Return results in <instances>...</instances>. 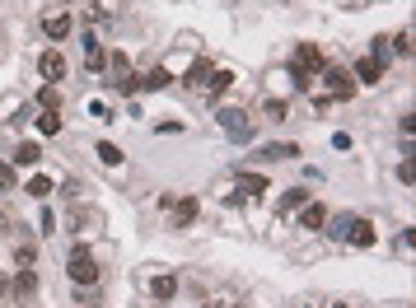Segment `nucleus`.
Returning <instances> with one entry per match:
<instances>
[{
    "label": "nucleus",
    "mask_w": 416,
    "mask_h": 308,
    "mask_svg": "<svg viewBox=\"0 0 416 308\" xmlns=\"http://www.w3.org/2000/svg\"><path fill=\"white\" fill-rule=\"evenodd\" d=\"M66 276H71L79 290H84V285H99V261H94V248H89V243H75V248H71Z\"/></svg>",
    "instance_id": "f257e3e1"
},
{
    "label": "nucleus",
    "mask_w": 416,
    "mask_h": 308,
    "mask_svg": "<svg viewBox=\"0 0 416 308\" xmlns=\"http://www.w3.org/2000/svg\"><path fill=\"white\" fill-rule=\"evenodd\" d=\"M323 79H328V99H337V103L356 99V79L346 75L341 66H323Z\"/></svg>",
    "instance_id": "f03ea898"
},
{
    "label": "nucleus",
    "mask_w": 416,
    "mask_h": 308,
    "mask_svg": "<svg viewBox=\"0 0 416 308\" xmlns=\"http://www.w3.org/2000/svg\"><path fill=\"white\" fill-rule=\"evenodd\" d=\"M220 127H225L230 140H248V136H253V122H248L243 107H225V112H220Z\"/></svg>",
    "instance_id": "7ed1b4c3"
},
{
    "label": "nucleus",
    "mask_w": 416,
    "mask_h": 308,
    "mask_svg": "<svg viewBox=\"0 0 416 308\" xmlns=\"http://www.w3.org/2000/svg\"><path fill=\"white\" fill-rule=\"evenodd\" d=\"M295 66H299V70H309V75H323L328 56H323V47H318V42H299V51H295Z\"/></svg>",
    "instance_id": "20e7f679"
},
{
    "label": "nucleus",
    "mask_w": 416,
    "mask_h": 308,
    "mask_svg": "<svg viewBox=\"0 0 416 308\" xmlns=\"http://www.w3.org/2000/svg\"><path fill=\"white\" fill-rule=\"evenodd\" d=\"M197 215H201V201H197V196H178V201H173V229H192Z\"/></svg>",
    "instance_id": "39448f33"
},
{
    "label": "nucleus",
    "mask_w": 416,
    "mask_h": 308,
    "mask_svg": "<svg viewBox=\"0 0 416 308\" xmlns=\"http://www.w3.org/2000/svg\"><path fill=\"white\" fill-rule=\"evenodd\" d=\"M38 75H42V79H61V75H66V56H61L56 47H47L42 56H38Z\"/></svg>",
    "instance_id": "423d86ee"
},
{
    "label": "nucleus",
    "mask_w": 416,
    "mask_h": 308,
    "mask_svg": "<svg viewBox=\"0 0 416 308\" xmlns=\"http://www.w3.org/2000/svg\"><path fill=\"white\" fill-rule=\"evenodd\" d=\"M71 28H75V19H71L66 10H56V14H47V19H42V33H47L52 42H61V38H71Z\"/></svg>",
    "instance_id": "0eeeda50"
},
{
    "label": "nucleus",
    "mask_w": 416,
    "mask_h": 308,
    "mask_svg": "<svg viewBox=\"0 0 416 308\" xmlns=\"http://www.w3.org/2000/svg\"><path fill=\"white\" fill-rule=\"evenodd\" d=\"M10 294H14V299H33V294H38V271H33V266H24V271L10 281Z\"/></svg>",
    "instance_id": "6e6552de"
},
{
    "label": "nucleus",
    "mask_w": 416,
    "mask_h": 308,
    "mask_svg": "<svg viewBox=\"0 0 416 308\" xmlns=\"http://www.w3.org/2000/svg\"><path fill=\"white\" fill-rule=\"evenodd\" d=\"M84 66H89V70H108V51H103V42H99L94 33L84 38Z\"/></svg>",
    "instance_id": "1a4fd4ad"
},
{
    "label": "nucleus",
    "mask_w": 416,
    "mask_h": 308,
    "mask_svg": "<svg viewBox=\"0 0 416 308\" xmlns=\"http://www.w3.org/2000/svg\"><path fill=\"white\" fill-rule=\"evenodd\" d=\"M173 294H178V281H173V276H155V281H150V299H155V304H169Z\"/></svg>",
    "instance_id": "9d476101"
},
{
    "label": "nucleus",
    "mask_w": 416,
    "mask_h": 308,
    "mask_svg": "<svg viewBox=\"0 0 416 308\" xmlns=\"http://www.w3.org/2000/svg\"><path fill=\"white\" fill-rule=\"evenodd\" d=\"M299 205H309V192H304V187H290L286 196H281V205H276V215H290V210H299Z\"/></svg>",
    "instance_id": "9b49d317"
},
{
    "label": "nucleus",
    "mask_w": 416,
    "mask_h": 308,
    "mask_svg": "<svg viewBox=\"0 0 416 308\" xmlns=\"http://www.w3.org/2000/svg\"><path fill=\"white\" fill-rule=\"evenodd\" d=\"M346 243L369 248V243H374V224H369V220H356V224H351V233H346Z\"/></svg>",
    "instance_id": "f8f14e48"
},
{
    "label": "nucleus",
    "mask_w": 416,
    "mask_h": 308,
    "mask_svg": "<svg viewBox=\"0 0 416 308\" xmlns=\"http://www.w3.org/2000/svg\"><path fill=\"white\" fill-rule=\"evenodd\" d=\"M33 261H38V243H33V238H19V243H14V266L24 271Z\"/></svg>",
    "instance_id": "ddd939ff"
},
{
    "label": "nucleus",
    "mask_w": 416,
    "mask_h": 308,
    "mask_svg": "<svg viewBox=\"0 0 416 308\" xmlns=\"http://www.w3.org/2000/svg\"><path fill=\"white\" fill-rule=\"evenodd\" d=\"M299 224H304V229H323V224H328V210H323V205H299Z\"/></svg>",
    "instance_id": "4468645a"
},
{
    "label": "nucleus",
    "mask_w": 416,
    "mask_h": 308,
    "mask_svg": "<svg viewBox=\"0 0 416 308\" xmlns=\"http://www.w3.org/2000/svg\"><path fill=\"white\" fill-rule=\"evenodd\" d=\"M356 79H360V84H379V79H384V66H374V61L365 56V61H356Z\"/></svg>",
    "instance_id": "2eb2a0df"
},
{
    "label": "nucleus",
    "mask_w": 416,
    "mask_h": 308,
    "mask_svg": "<svg viewBox=\"0 0 416 308\" xmlns=\"http://www.w3.org/2000/svg\"><path fill=\"white\" fill-rule=\"evenodd\" d=\"M38 107H42V112H61V89H56V84H42V89H38Z\"/></svg>",
    "instance_id": "dca6fc26"
},
{
    "label": "nucleus",
    "mask_w": 416,
    "mask_h": 308,
    "mask_svg": "<svg viewBox=\"0 0 416 308\" xmlns=\"http://www.w3.org/2000/svg\"><path fill=\"white\" fill-rule=\"evenodd\" d=\"M38 159H42V150H38V145H33V140H24V145H19V150H14V168H33V164H38Z\"/></svg>",
    "instance_id": "f3484780"
},
{
    "label": "nucleus",
    "mask_w": 416,
    "mask_h": 308,
    "mask_svg": "<svg viewBox=\"0 0 416 308\" xmlns=\"http://www.w3.org/2000/svg\"><path fill=\"white\" fill-rule=\"evenodd\" d=\"M24 192L28 196H38V201H47V196H52V178H47V173H33Z\"/></svg>",
    "instance_id": "a211bd4d"
},
{
    "label": "nucleus",
    "mask_w": 416,
    "mask_h": 308,
    "mask_svg": "<svg viewBox=\"0 0 416 308\" xmlns=\"http://www.w3.org/2000/svg\"><path fill=\"white\" fill-rule=\"evenodd\" d=\"M369 61H374V66H389V61H393V38H374V47H369Z\"/></svg>",
    "instance_id": "6ab92c4d"
},
{
    "label": "nucleus",
    "mask_w": 416,
    "mask_h": 308,
    "mask_svg": "<svg viewBox=\"0 0 416 308\" xmlns=\"http://www.w3.org/2000/svg\"><path fill=\"white\" fill-rule=\"evenodd\" d=\"M230 84H234V75H230V70H210V84H206V94H210V99H220V94H225Z\"/></svg>",
    "instance_id": "aec40b11"
},
{
    "label": "nucleus",
    "mask_w": 416,
    "mask_h": 308,
    "mask_svg": "<svg viewBox=\"0 0 416 308\" xmlns=\"http://www.w3.org/2000/svg\"><path fill=\"white\" fill-rule=\"evenodd\" d=\"M94 154H99V159H103L108 168H117V164H122V150H117V145H112V140H99V145H94Z\"/></svg>",
    "instance_id": "412c9836"
},
{
    "label": "nucleus",
    "mask_w": 416,
    "mask_h": 308,
    "mask_svg": "<svg viewBox=\"0 0 416 308\" xmlns=\"http://www.w3.org/2000/svg\"><path fill=\"white\" fill-rule=\"evenodd\" d=\"M238 192H248V196H262V192H267V178H262V173H243V178H238Z\"/></svg>",
    "instance_id": "4be33fe9"
},
{
    "label": "nucleus",
    "mask_w": 416,
    "mask_h": 308,
    "mask_svg": "<svg viewBox=\"0 0 416 308\" xmlns=\"http://www.w3.org/2000/svg\"><path fill=\"white\" fill-rule=\"evenodd\" d=\"M262 112H267L271 122H286V117H290V103L286 99H267V103H262Z\"/></svg>",
    "instance_id": "5701e85b"
},
{
    "label": "nucleus",
    "mask_w": 416,
    "mask_h": 308,
    "mask_svg": "<svg viewBox=\"0 0 416 308\" xmlns=\"http://www.w3.org/2000/svg\"><path fill=\"white\" fill-rule=\"evenodd\" d=\"M206 79H210V66H206V61H197V66L187 70V79H182V84H192V89H206Z\"/></svg>",
    "instance_id": "b1692460"
},
{
    "label": "nucleus",
    "mask_w": 416,
    "mask_h": 308,
    "mask_svg": "<svg viewBox=\"0 0 416 308\" xmlns=\"http://www.w3.org/2000/svg\"><path fill=\"white\" fill-rule=\"evenodd\" d=\"M295 154H299V145H295V140H286V145H267V150H262V159H295Z\"/></svg>",
    "instance_id": "393cba45"
},
{
    "label": "nucleus",
    "mask_w": 416,
    "mask_h": 308,
    "mask_svg": "<svg viewBox=\"0 0 416 308\" xmlns=\"http://www.w3.org/2000/svg\"><path fill=\"white\" fill-rule=\"evenodd\" d=\"M169 79H173V75H169V70L159 66V70H150V75L140 79V89H169Z\"/></svg>",
    "instance_id": "a878e982"
},
{
    "label": "nucleus",
    "mask_w": 416,
    "mask_h": 308,
    "mask_svg": "<svg viewBox=\"0 0 416 308\" xmlns=\"http://www.w3.org/2000/svg\"><path fill=\"white\" fill-rule=\"evenodd\" d=\"M61 131V112H42L38 117V136H56Z\"/></svg>",
    "instance_id": "bb28decb"
},
{
    "label": "nucleus",
    "mask_w": 416,
    "mask_h": 308,
    "mask_svg": "<svg viewBox=\"0 0 416 308\" xmlns=\"http://www.w3.org/2000/svg\"><path fill=\"white\" fill-rule=\"evenodd\" d=\"M89 224H94V210H84V205H79L75 215H71V229H75V233H89Z\"/></svg>",
    "instance_id": "cd10ccee"
},
{
    "label": "nucleus",
    "mask_w": 416,
    "mask_h": 308,
    "mask_svg": "<svg viewBox=\"0 0 416 308\" xmlns=\"http://www.w3.org/2000/svg\"><path fill=\"white\" fill-rule=\"evenodd\" d=\"M108 70H117V75H127V70H131L127 51H108Z\"/></svg>",
    "instance_id": "c85d7f7f"
},
{
    "label": "nucleus",
    "mask_w": 416,
    "mask_h": 308,
    "mask_svg": "<svg viewBox=\"0 0 416 308\" xmlns=\"http://www.w3.org/2000/svg\"><path fill=\"white\" fill-rule=\"evenodd\" d=\"M351 224H356V215H337V220H332V238H346V233H351Z\"/></svg>",
    "instance_id": "c756f323"
},
{
    "label": "nucleus",
    "mask_w": 416,
    "mask_h": 308,
    "mask_svg": "<svg viewBox=\"0 0 416 308\" xmlns=\"http://www.w3.org/2000/svg\"><path fill=\"white\" fill-rule=\"evenodd\" d=\"M397 178L407 182V187H412V182H416V164H412V154H407V159L397 164Z\"/></svg>",
    "instance_id": "7c9ffc66"
},
{
    "label": "nucleus",
    "mask_w": 416,
    "mask_h": 308,
    "mask_svg": "<svg viewBox=\"0 0 416 308\" xmlns=\"http://www.w3.org/2000/svg\"><path fill=\"white\" fill-rule=\"evenodd\" d=\"M290 79H295V89H313V75L299 70V66H290Z\"/></svg>",
    "instance_id": "2f4dec72"
},
{
    "label": "nucleus",
    "mask_w": 416,
    "mask_h": 308,
    "mask_svg": "<svg viewBox=\"0 0 416 308\" xmlns=\"http://www.w3.org/2000/svg\"><path fill=\"white\" fill-rule=\"evenodd\" d=\"M397 56H412V28H402V33H397Z\"/></svg>",
    "instance_id": "473e14b6"
},
{
    "label": "nucleus",
    "mask_w": 416,
    "mask_h": 308,
    "mask_svg": "<svg viewBox=\"0 0 416 308\" xmlns=\"http://www.w3.org/2000/svg\"><path fill=\"white\" fill-rule=\"evenodd\" d=\"M94 14H99V19H112V14H117V0H94Z\"/></svg>",
    "instance_id": "72a5a7b5"
},
{
    "label": "nucleus",
    "mask_w": 416,
    "mask_h": 308,
    "mask_svg": "<svg viewBox=\"0 0 416 308\" xmlns=\"http://www.w3.org/2000/svg\"><path fill=\"white\" fill-rule=\"evenodd\" d=\"M14 168H10V164H0V192H14Z\"/></svg>",
    "instance_id": "f704fd0d"
},
{
    "label": "nucleus",
    "mask_w": 416,
    "mask_h": 308,
    "mask_svg": "<svg viewBox=\"0 0 416 308\" xmlns=\"http://www.w3.org/2000/svg\"><path fill=\"white\" fill-rule=\"evenodd\" d=\"M136 89H140V79H136V75H122V79H117V94H127V99H131Z\"/></svg>",
    "instance_id": "c9c22d12"
},
{
    "label": "nucleus",
    "mask_w": 416,
    "mask_h": 308,
    "mask_svg": "<svg viewBox=\"0 0 416 308\" xmlns=\"http://www.w3.org/2000/svg\"><path fill=\"white\" fill-rule=\"evenodd\" d=\"M38 224H42V233H56V215L42 205V215H38Z\"/></svg>",
    "instance_id": "e433bc0d"
},
{
    "label": "nucleus",
    "mask_w": 416,
    "mask_h": 308,
    "mask_svg": "<svg viewBox=\"0 0 416 308\" xmlns=\"http://www.w3.org/2000/svg\"><path fill=\"white\" fill-rule=\"evenodd\" d=\"M5 294H10V276L0 271V299H5Z\"/></svg>",
    "instance_id": "4c0bfd02"
},
{
    "label": "nucleus",
    "mask_w": 416,
    "mask_h": 308,
    "mask_svg": "<svg viewBox=\"0 0 416 308\" xmlns=\"http://www.w3.org/2000/svg\"><path fill=\"white\" fill-rule=\"evenodd\" d=\"M206 308H234V304H230V299H215V304H206Z\"/></svg>",
    "instance_id": "58836bf2"
},
{
    "label": "nucleus",
    "mask_w": 416,
    "mask_h": 308,
    "mask_svg": "<svg viewBox=\"0 0 416 308\" xmlns=\"http://www.w3.org/2000/svg\"><path fill=\"white\" fill-rule=\"evenodd\" d=\"M5 229H10V215H5V210H0V233H5Z\"/></svg>",
    "instance_id": "ea45409f"
},
{
    "label": "nucleus",
    "mask_w": 416,
    "mask_h": 308,
    "mask_svg": "<svg viewBox=\"0 0 416 308\" xmlns=\"http://www.w3.org/2000/svg\"><path fill=\"white\" fill-rule=\"evenodd\" d=\"M332 308H346V304H332Z\"/></svg>",
    "instance_id": "a19ab883"
}]
</instances>
